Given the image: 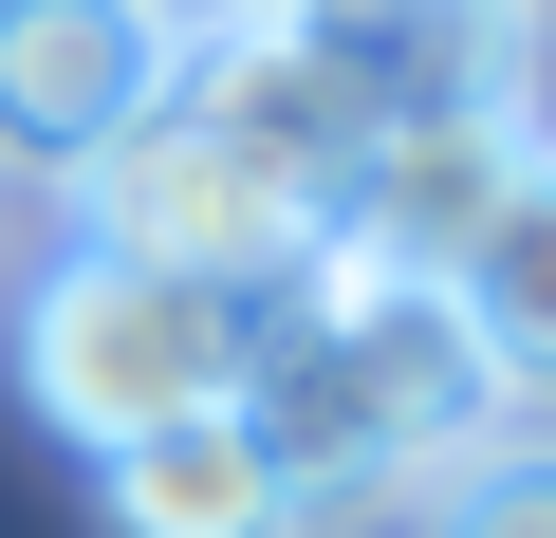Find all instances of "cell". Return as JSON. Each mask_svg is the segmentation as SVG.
Wrapping results in <instances>:
<instances>
[{
    "label": "cell",
    "mask_w": 556,
    "mask_h": 538,
    "mask_svg": "<svg viewBox=\"0 0 556 538\" xmlns=\"http://www.w3.org/2000/svg\"><path fill=\"white\" fill-rule=\"evenodd\" d=\"M260 446H278V483H298V538L334 520H427L482 446H501V372H482V335L445 316V298H334V316H260Z\"/></svg>",
    "instance_id": "obj_1"
},
{
    "label": "cell",
    "mask_w": 556,
    "mask_h": 538,
    "mask_svg": "<svg viewBox=\"0 0 556 538\" xmlns=\"http://www.w3.org/2000/svg\"><path fill=\"white\" fill-rule=\"evenodd\" d=\"M93 483H112V538H298V483H278L260 409H204L167 446H112Z\"/></svg>",
    "instance_id": "obj_8"
},
{
    "label": "cell",
    "mask_w": 556,
    "mask_h": 538,
    "mask_svg": "<svg viewBox=\"0 0 556 538\" xmlns=\"http://www.w3.org/2000/svg\"><path fill=\"white\" fill-rule=\"evenodd\" d=\"M445 316L482 335L501 409H556V149H538V167H519V204L482 223V260L445 279Z\"/></svg>",
    "instance_id": "obj_9"
},
{
    "label": "cell",
    "mask_w": 556,
    "mask_h": 538,
    "mask_svg": "<svg viewBox=\"0 0 556 538\" xmlns=\"http://www.w3.org/2000/svg\"><path fill=\"white\" fill-rule=\"evenodd\" d=\"M167 20H186V38H223V20H260V0H167Z\"/></svg>",
    "instance_id": "obj_11"
},
{
    "label": "cell",
    "mask_w": 556,
    "mask_h": 538,
    "mask_svg": "<svg viewBox=\"0 0 556 538\" xmlns=\"http://www.w3.org/2000/svg\"><path fill=\"white\" fill-rule=\"evenodd\" d=\"M519 167H538L519 112H427V130H390V149L334 186V260H371V279L445 298L464 260H482V223L519 204Z\"/></svg>",
    "instance_id": "obj_5"
},
{
    "label": "cell",
    "mask_w": 556,
    "mask_h": 538,
    "mask_svg": "<svg viewBox=\"0 0 556 538\" xmlns=\"http://www.w3.org/2000/svg\"><path fill=\"white\" fill-rule=\"evenodd\" d=\"M20 390L112 464V446H167V427L241 409V390H260V316L75 241V260H38V298H20Z\"/></svg>",
    "instance_id": "obj_2"
},
{
    "label": "cell",
    "mask_w": 556,
    "mask_h": 538,
    "mask_svg": "<svg viewBox=\"0 0 556 538\" xmlns=\"http://www.w3.org/2000/svg\"><path fill=\"white\" fill-rule=\"evenodd\" d=\"M167 112H204L223 149H260L278 186H316V204H334V186L390 149V130H371V112H353V93H334L298 38H278V20H223V38H186V93H167Z\"/></svg>",
    "instance_id": "obj_7"
},
{
    "label": "cell",
    "mask_w": 556,
    "mask_h": 538,
    "mask_svg": "<svg viewBox=\"0 0 556 538\" xmlns=\"http://www.w3.org/2000/svg\"><path fill=\"white\" fill-rule=\"evenodd\" d=\"M371 130H427V112H501V0H260Z\"/></svg>",
    "instance_id": "obj_6"
},
{
    "label": "cell",
    "mask_w": 556,
    "mask_h": 538,
    "mask_svg": "<svg viewBox=\"0 0 556 538\" xmlns=\"http://www.w3.org/2000/svg\"><path fill=\"white\" fill-rule=\"evenodd\" d=\"M316 186H278L260 149H223L204 112H149L112 167H75V241L93 260H149V279H186V298H278V279H298V260H316Z\"/></svg>",
    "instance_id": "obj_3"
},
{
    "label": "cell",
    "mask_w": 556,
    "mask_h": 538,
    "mask_svg": "<svg viewBox=\"0 0 556 538\" xmlns=\"http://www.w3.org/2000/svg\"><path fill=\"white\" fill-rule=\"evenodd\" d=\"M408 538H556V427H538V446L501 427V446H482V464H464V483H445Z\"/></svg>",
    "instance_id": "obj_10"
},
{
    "label": "cell",
    "mask_w": 556,
    "mask_h": 538,
    "mask_svg": "<svg viewBox=\"0 0 556 538\" xmlns=\"http://www.w3.org/2000/svg\"><path fill=\"white\" fill-rule=\"evenodd\" d=\"M186 93V20L167 0H0V167H112L149 112Z\"/></svg>",
    "instance_id": "obj_4"
}]
</instances>
